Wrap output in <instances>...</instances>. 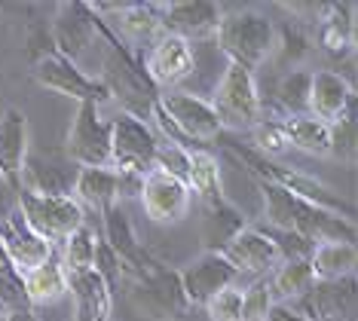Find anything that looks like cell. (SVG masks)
Returning a JSON list of instances; mask_svg holds the SVG:
<instances>
[{
  "label": "cell",
  "instance_id": "5",
  "mask_svg": "<svg viewBox=\"0 0 358 321\" xmlns=\"http://www.w3.org/2000/svg\"><path fill=\"white\" fill-rule=\"evenodd\" d=\"M19 214L52 248L55 245H64L86 224L83 205H80L74 196H40V193L19 190Z\"/></svg>",
  "mask_w": 358,
  "mask_h": 321
},
{
  "label": "cell",
  "instance_id": "34",
  "mask_svg": "<svg viewBox=\"0 0 358 321\" xmlns=\"http://www.w3.org/2000/svg\"><path fill=\"white\" fill-rule=\"evenodd\" d=\"M211 321H242V285L224 287L206 303Z\"/></svg>",
  "mask_w": 358,
  "mask_h": 321
},
{
  "label": "cell",
  "instance_id": "24",
  "mask_svg": "<svg viewBox=\"0 0 358 321\" xmlns=\"http://www.w3.org/2000/svg\"><path fill=\"white\" fill-rule=\"evenodd\" d=\"M74 199L86 202L95 211H110L120 199V175L113 169H80Z\"/></svg>",
  "mask_w": 358,
  "mask_h": 321
},
{
  "label": "cell",
  "instance_id": "32",
  "mask_svg": "<svg viewBox=\"0 0 358 321\" xmlns=\"http://www.w3.org/2000/svg\"><path fill=\"white\" fill-rule=\"evenodd\" d=\"M309 77H313V73L294 71L279 86V104L285 107L288 117H300V113H306V107H309Z\"/></svg>",
  "mask_w": 358,
  "mask_h": 321
},
{
  "label": "cell",
  "instance_id": "39",
  "mask_svg": "<svg viewBox=\"0 0 358 321\" xmlns=\"http://www.w3.org/2000/svg\"><path fill=\"white\" fill-rule=\"evenodd\" d=\"M3 321H37V315L31 309H22V312H6Z\"/></svg>",
  "mask_w": 358,
  "mask_h": 321
},
{
  "label": "cell",
  "instance_id": "8",
  "mask_svg": "<svg viewBox=\"0 0 358 321\" xmlns=\"http://www.w3.org/2000/svg\"><path fill=\"white\" fill-rule=\"evenodd\" d=\"M135 285L129 291L135 309L144 312V315L157 318V321H169V318H181L190 303L184 297V287H181V276L169 273V269H150V273L132 276Z\"/></svg>",
  "mask_w": 358,
  "mask_h": 321
},
{
  "label": "cell",
  "instance_id": "11",
  "mask_svg": "<svg viewBox=\"0 0 358 321\" xmlns=\"http://www.w3.org/2000/svg\"><path fill=\"white\" fill-rule=\"evenodd\" d=\"M34 80L43 89H52L64 98H74L77 104H104L110 101V92L101 86V80L86 77L77 64H71L68 59H62L59 52L46 55L34 64Z\"/></svg>",
  "mask_w": 358,
  "mask_h": 321
},
{
  "label": "cell",
  "instance_id": "29",
  "mask_svg": "<svg viewBox=\"0 0 358 321\" xmlns=\"http://www.w3.org/2000/svg\"><path fill=\"white\" fill-rule=\"evenodd\" d=\"M282 135L288 147H297L309 156H328L331 153V126H324L309 113H300V117H285L279 120Z\"/></svg>",
  "mask_w": 358,
  "mask_h": 321
},
{
  "label": "cell",
  "instance_id": "26",
  "mask_svg": "<svg viewBox=\"0 0 358 321\" xmlns=\"http://www.w3.org/2000/svg\"><path fill=\"white\" fill-rule=\"evenodd\" d=\"M266 278H270V291H273L275 306H288V303L303 297L309 287L315 285L309 257H303V260H282L273 273H266Z\"/></svg>",
  "mask_w": 358,
  "mask_h": 321
},
{
  "label": "cell",
  "instance_id": "16",
  "mask_svg": "<svg viewBox=\"0 0 358 321\" xmlns=\"http://www.w3.org/2000/svg\"><path fill=\"white\" fill-rule=\"evenodd\" d=\"M52 37L62 59L77 64L89 52V46H95V40H99V19L89 13L86 3H62Z\"/></svg>",
  "mask_w": 358,
  "mask_h": 321
},
{
  "label": "cell",
  "instance_id": "38",
  "mask_svg": "<svg viewBox=\"0 0 358 321\" xmlns=\"http://www.w3.org/2000/svg\"><path fill=\"white\" fill-rule=\"evenodd\" d=\"M0 278H22L19 273H15V266L10 263V257H6L3 245H0Z\"/></svg>",
  "mask_w": 358,
  "mask_h": 321
},
{
  "label": "cell",
  "instance_id": "14",
  "mask_svg": "<svg viewBox=\"0 0 358 321\" xmlns=\"http://www.w3.org/2000/svg\"><path fill=\"white\" fill-rule=\"evenodd\" d=\"M159 19L162 34H175L184 37L187 43H196V40L215 37L224 10L217 3H206V0H184V3H162Z\"/></svg>",
  "mask_w": 358,
  "mask_h": 321
},
{
  "label": "cell",
  "instance_id": "33",
  "mask_svg": "<svg viewBox=\"0 0 358 321\" xmlns=\"http://www.w3.org/2000/svg\"><path fill=\"white\" fill-rule=\"evenodd\" d=\"M251 141H255L257 156H264V159L288 153V141H285V135H282L279 120H260L257 126L251 129Z\"/></svg>",
  "mask_w": 358,
  "mask_h": 321
},
{
  "label": "cell",
  "instance_id": "4",
  "mask_svg": "<svg viewBox=\"0 0 358 321\" xmlns=\"http://www.w3.org/2000/svg\"><path fill=\"white\" fill-rule=\"evenodd\" d=\"M211 110H215L221 129L233 131H251L264 120V101L257 95L255 73L239 68V64H227L221 83L215 86V92L208 98Z\"/></svg>",
  "mask_w": 358,
  "mask_h": 321
},
{
  "label": "cell",
  "instance_id": "6",
  "mask_svg": "<svg viewBox=\"0 0 358 321\" xmlns=\"http://www.w3.org/2000/svg\"><path fill=\"white\" fill-rule=\"evenodd\" d=\"M159 150V138L153 135L148 120H138L132 113H117L110 120V169L126 175L144 178L153 169Z\"/></svg>",
  "mask_w": 358,
  "mask_h": 321
},
{
  "label": "cell",
  "instance_id": "10",
  "mask_svg": "<svg viewBox=\"0 0 358 321\" xmlns=\"http://www.w3.org/2000/svg\"><path fill=\"white\" fill-rule=\"evenodd\" d=\"M157 107L166 113V120L178 129V135H181L187 144L190 141H215V138L224 131L221 122L215 117V110H211V104L202 101L196 95L178 92V89H166V92L157 98Z\"/></svg>",
  "mask_w": 358,
  "mask_h": 321
},
{
  "label": "cell",
  "instance_id": "23",
  "mask_svg": "<svg viewBox=\"0 0 358 321\" xmlns=\"http://www.w3.org/2000/svg\"><path fill=\"white\" fill-rule=\"evenodd\" d=\"M358 251L352 242H322L309 254V266H313L315 282H337V278L355 276Z\"/></svg>",
  "mask_w": 358,
  "mask_h": 321
},
{
  "label": "cell",
  "instance_id": "27",
  "mask_svg": "<svg viewBox=\"0 0 358 321\" xmlns=\"http://www.w3.org/2000/svg\"><path fill=\"white\" fill-rule=\"evenodd\" d=\"M242 229H245V217L227 199L206 205V220H202V242H206V251L221 254L227 245L233 242V236L242 233Z\"/></svg>",
  "mask_w": 358,
  "mask_h": 321
},
{
  "label": "cell",
  "instance_id": "9",
  "mask_svg": "<svg viewBox=\"0 0 358 321\" xmlns=\"http://www.w3.org/2000/svg\"><path fill=\"white\" fill-rule=\"evenodd\" d=\"M288 309L306 321H355L358 315L355 276L337 278V282H315L303 297L288 303Z\"/></svg>",
  "mask_w": 358,
  "mask_h": 321
},
{
  "label": "cell",
  "instance_id": "3",
  "mask_svg": "<svg viewBox=\"0 0 358 321\" xmlns=\"http://www.w3.org/2000/svg\"><path fill=\"white\" fill-rule=\"evenodd\" d=\"M215 46L227 55V62L255 73L260 64L270 59L275 46V28L260 13H233L224 15L221 24H217Z\"/></svg>",
  "mask_w": 358,
  "mask_h": 321
},
{
  "label": "cell",
  "instance_id": "17",
  "mask_svg": "<svg viewBox=\"0 0 358 321\" xmlns=\"http://www.w3.org/2000/svg\"><path fill=\"white\" fill-rule=\"evenodd\" d=\"M0 245H3L6 257H10V263L15 266L19 276H28L31 269H37L40 263H46L55 254L52 245L43 242V238L25 224L19 208L0 224Z\"/></svg>",
  "mask_w": 358,
  "mask_h": 321
},
{
  "label": "cell",
  "instance_id": "2",
  "mask_svg": "<svg viewBox=\"0 0 358 321\" xmlns=\"http://www.w3.org/2000/svg\"><path fill=\"white\" fill-rule=\"evenodd\" d=\"M99 34L104 37V62H101V71H104V80L101 86L110 92V98H117L123 104V113H132V117L144 120L150 117L153 104H157V86L148 80L138 64L129 59V52L120 46V40L104 28V22L99 19Z\"/></svg>",
  "mask_w": 358,
  "mask_h": 321
},
{
  "label": "cell",
  "instance_id": "13",
  "mask_svg": "<svg viewBox=\"0 0 358 321\" xmlns=\"http://www.w3.org/2000/svg\"><path fill=\"white\" fill-rule=\"evenodd\" d=\"M141 202L150 220L178 224L190 208V187L181 178H172L159 169H150L141 180Z\"/></svg>",
  "mask_w": 358,
  "mask_h": 321
},
{
  "label": "cell",
  "instance_id": "7",
  "mask_svg": "<svg viewBox=\"0 0 358 321\" xmlns=\"http://www.w3.org/2000/svg\"><path fill=\"white\" fill-rule=\"evenodd\" d=\"M64 153L77 169H110V120L99 104H80L71 122Z\"/></svg>",
  "mask_w": 358,
  "mask_h": 321
},
{
  "label": "cell",
  "instance_id": "35",
  "mask_svg": "<svg viewBox=\"0 0 358 321\" xmlns=\"http://www.w3.org/2000/svg\"><path fill=\"white\" fill-rule=\"evenodd\" d=\"M328 156H334V159H340V162L355 159V113L352 110L331 126V153Z\"/></svg>",
  "mask_w": 358,
  "mask_h": 321
},
{
  "label": "cell",
  "instance_id": "36",
  "mask_svg": "<svg viewBox=\"0 0 358 321\" xmlns=\"http://www.w3.org/2000/svg\"><path fill=\"white\" fill-rule=\"evenodd\" d=\"M349 22H343L340 24L337 19H328L324 22V28H322V43H324V49L328 52H334V55H340V52H346V46H349Z\"/></svg>",
  "mask_w": 358,
  "mask_h": 321
},
{
  "label": "cell",
  "instance_id": "12",
  "mask_svg": "<svg viewBox=\"0 0 358 321\" xmlns=\"http://www.w3.org/2000/svg\"><path fill=\"white\" fill-rule=\"evenodd\" d=\"M80 169L68 159V153H46V159L40 153L25 156V166H22V180L19 190L40 193V196H74Z\"/></svg>",
  "mask_w": 358,
  "mask_h": 321
},
{
  "label": "cell",
  "instance_id": "15",
  "mask_svg": "<svg viewBox=\"0 0 358 321\" xmlns=\"http://www.w3.org/2000/svg\"><path fill=\"white\" fill-rule=\"evenodd\" d=\"M181 276V287H184V297L190 306H206V303L215 297L217 291H224V287H233L242 282V276L236 273V269L227 263L224 254H211L206 251L202 257H196L190 263V266L184 269Z\"/></svg>",
  "mask_w": 358,
  "mask_h": 321
},
{
  "label": "cell",
  "instance_id": "31",
  "mask_svg": "<svg viewBox=\"0 0 358 321\" xmlns=\"http://www.w3.org/2000/svg\"><path fill=\"white\" fill-rule=\"evenodd\" d=\"M275 306L270 278L257 276L248 287H242V321H266Z\"/></svg>",
  "mask_w": 358,
  "mask_h": 321
},
{
  "label": "cell",
  "instance_id": "22",
  "mask_svg": "<svg viewBox=\"0 0 358 321\" xmlns=\"http://www.w3.org/2000/svg\"><path fill=\"white\" fill-rule=\"evenodd\" d=\"M68 276V291L77 300V321H108L110 315V287L104 278L89 269V273H64Z\"/></svg>",
  "mask_w": 358,
  "mask_h": 321
},
{
  "label": "cell",
  "instance_id": "1",
  "mask_svg": "<svg viewBox=\"0 0 358 321\" xmlns=\"http://www.w3.org/2000/svg\"><path fill=\"white\" fill-rule=\"evenodd\" d=\"M260 199H264V217L273 233H291L313 245L322 242H352L355 245V224L340 214H331L324 208H315L294 193L282 190L275 184L257 180Z\"/></svg>",
  "mask_w": 358,
  "mask_h": 321
},
{
  "label": "cell",
  "instance_id": "41",
  "mask_svg": "<svg viewBox=\"0 0 358 321\" xmlns=\"http://www.w3.org/2000/svg\"><path fill=\"white\" fill-rule=\"evenodd\" d=\"M0 321H3V315H0Z\"/></svg>",
  "mask_w": 358,
  "mask_h": 321
},
{
  "label": "cell",
  "instance_id": "20",
  "mask_svg": "<svg viewBox=\"0 0 358 321\" xmlns=\"http://www.w3.org/2000/svg\"><path fill=\"white\" fill-rule=\"evenodd\" d=\"M352 110V86L334 71H313L309 77V107L306 113L324 126H334Z\"/></svg>",
  "mask_w": 358,
  "mask_h": 321
},
{
  "label": "cell",
  "instance_id": "40",
  "mask_svg": "<svg viewBox=\"0 0 358 321\" xmlns=\"http://www.w3.org/2000/svg\"><path fill=\"white\" fill-rule=\"evenodd\" d=\"M0 315H3V306H0Z\"/></svg>",
  "mask_w": 358,
  "mask_h": 321
},
{
  "label": "cell",
  "instance_id": "21",
  "mask_svg": "<svg viewBox=\"0 0 358 321\" xmlns=\"http://www.w3.org/2000/svg\"><path fill=\"white\" fill-rule=\"evenodd\" d=\"M28 147H31L28 117L19 107H6L3 117H0V178H3L6 184L19 187Z\"/></svg>",
  "mask_w": 358,
  "mask_h": 321
},
{
  "label": "cell",
  "instance_id": "30",
  "mask_svg": "<svg viewBox=\"0 0 358 321\" xmlns=\"http://www.w3.org/2000/svg\"><path fill=\"white\" fill-rule=\"evenodd\" d=\"M95 248H99V236H95V229L83 224L62 245V257H59L62 269L64 273H89V269H95Z\"/></svg>",
  "mask_w": 358,
  "mask_h": 321
},
{
  "label": "cell",
  "instance_id": "25",
  "mask_svg": "<svg viewBox=\"0 0 358 321\" xmlns=\"http://www.w3.org/2000/svg\"><path fill=\"white\" fill-rule=\"evenodd\" d=\"M22 282H25V297L31 306H52L68 294V276L55 254L37 269H31L28 276H22Z\"/></svg>",
  "mask_w": 358,
  "mask_h": 321
},
{
  "label": "cell",
  "instance_id": "19",
  "mask_svg": "<svg viewBox=\"0 0 358 321\" xmlns=\"http://www.w3.org/2000/svg\"><path fill=\"white\" fill-rule=\"evenodd\" d=\"M190 71H193V49L184 37L162 34L157 43L150 46L144 73H148V80L153 86L178 89L187 77H190Z\"/></svg>",
  "mask_w": 358,
  "mask_h": 321
},
{
  "label": "cell",
  "instance_id": "28",
  "mask_svg": "<svg viewBox=\"0 0 358 321\" xmlns=\"http://www.w3.org/2000/svg\"><path fill=\"white\" fill-rule=\"evenodd\" d=\"M187 187H190V196L196 193L206 205L221 202L224 199L221 162L206 150H187Z\"/></svg>",
  "mask_w": 358,
  "mask_h": 321
},
{
  "label": "cell",
  "instance_id": "18",
  "mask_svg": "<svg viewBox=\"0 0 358 321\" xmlns=\"http://www.w3.org/2000/svg\"><path fill=\"white\" fill-rule=\"evenodd\" d=\"M221 254L239 276L242 273L266 276L282 263V254L275 248L273 236L266 233V229H255V227H245L242 233H236L233 242L227 245Z\"/></svg>",
  "mask_w": 358,
  "mask_h": 321
},
{
  "label": "cell",
  "instance_id": "37",
  "mask_svg": "<svg viewBox=\"0 0 358 321\" xmlns=\"http://www.w3.org/2000/svg\"><path fill=\"white\" fill-rule=\"evenodd\" d=\"M266 321H306V318H300L297 312H291L288 306H273V312H270V318Z\"/></svg>",
  "mask_w": 358,
  "mask_h": 321
}]
</instances>
